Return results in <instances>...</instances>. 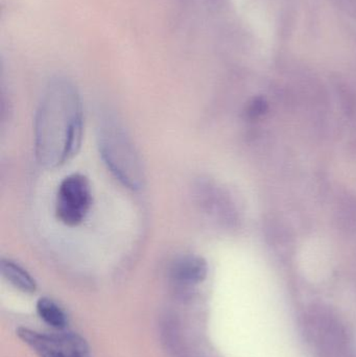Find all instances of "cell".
I'll return each mask as SVG.
<instances>
[{
	"mask_svg": "<svg viewBox=\"0 0 356 357\" xmlns=\"http://www.w3.org/2000/svg\"><path fill=\"white\" fill-rule=\"evenodd\" d=\"M33 131L36 159L44 169H59L77 154L83 139V107L70 81L56 77L48 84Z\"/></svg>",
	"mask_w": 356,
	"mask_h": 357,
	"instance_id": "1",
	"label": "cell"
},
{
	"mask_svg": "<svg viewBox=\"0 0 356 357\" xmlns=\"http://www.w3.org/2000/svg\"><path fill=\"white\" fill-rule=\"evenodd\" d=\"M171 277L178 283L186 285L203 282L208 273L206 260L201 256L188 254L178 258L171 266Z\"/></svg>",
	"mask_w": 356,
	"mask_h": 357,
	"instance_id": "5",
	"label": "cell"
},
{
	"mask_svg": "<svg viewBox=\"0 0 356 357\" xmlns=\"http://www.w3.org/2000/svg\"><path fill=\"white\" fill-rule=\"evenodd\" d=\"M1 274L13 287L23 293L33 294L37 289L35 279L22 266L12 260H1Z\"/></svg>",
	"mask_w": 356,
	"mask_h": 357,
	"instance_id": "6",
	"label": "cell"
},
{
	"mask_svg": "<svg viewBox=\"0 0 356 357\" xmlns=\"http://www.w3.org/2000/svg\"><path fill=\"white\" fill-rule=\"evenodd\" d=\"M17 335L39 357H90L89 346L77 333L47 335L20 327Z\"/></svg>",
	"mask_w": 356,
	"mask_h": 357,
	"instance_id": "4",
	"label": "cell"
},
{
	"mask_svg": "<svg viewBox=\"0 0 356 357\" xmlns=\"http://www.w3.org/2000/svg\"><path fill=\"white\" fill-rule=\"evenodd\" d=\"M37 312L40 318L52 328L64 329L67 325L66 314L60 306L49 298H40L37 302Z\"/></svg>",
	"mask_w": 356,
	"mask_h": 357,
	"instance_id": "7",
	"label": "cell"
},
{
	"mask_svg": "<svg viewBox=\"0 0 356 357\" xmlns=\"http://www.w3.org/2000/svg\"><path fill=\"white\" fill-rule=\"evenodd\" d=\"M90 181L82 174H71L59 185L56 197V216L65 226L75 228L87 218L91 209Z\"/></svg>",
	"mask_w": 356,
	"mask_h": 357,
	"instance_id": "3",
	"label": "cell"
},
{
	"mask_svg": "<svg viewBox=\"0 0 356 357\" xmlns=\"http://www.w3.org/2000/svg\"><path fill=\"white\" fill-rule=\"evenodd\" d=\"M98 151L107 169L131 190L144 188V169L131 138L114 121L104 123L98 134Z\"/></svg>",
	"mask_w": 356,
	"mask_h": 357,
	"instance_id": "2",
	"label": "cell"
}]
</instances>
